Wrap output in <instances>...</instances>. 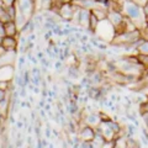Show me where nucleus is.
I'll return each instance as SVG.
<instances>
[{
    "instance_id": "1",
    "label": "nucleus",
    "mask_w": 148,
    "mask_h": 148,
    "mask_svg": "<svg viewBox=\"0 0 148 148\" xmlns=\"http://www.w3.org/2000/svg\"><path fill=\"white\" fill-rule=\"evenodd\" d=\"M0 45H1L3 47L9 52V51L15 49L16 41H15V38H14L12 36H5V37H3V38H1V43H0Z\"/></svg>"
},
{
    "instance_id": "2",
    "label": "nucleus",
    "mask_w": 148,
    "mask_h": 148,
    "mask_svg": "<svg viewBox=\"0 0 148 148\" xmlns=\"http://www.w3.org/2000/svg\"><path fill=\"white\" fill-rule=\"evenodd\" d=\"M4 27H5V34L6 36H15L16 35V32H17V27L15 25V22H14L12 20L10 21H8L4 24Z\"/></svg>"
},
{
    "instance_id": "3",
    "label": "nucleus",
    "mask_w": 148,
    "mask_h": 148,
    "mask_svg": "<svg viewBox=\"0 0 148 148\" xmlns=\"http://www.w3.org/2000/svg\"><path fill=\"white\" fill-rule=\"evenodd\" d=\"M3 3H4V6H10V5H14L15 0H3Z\"/></svg>"
},
{
    "instance_id": "4",
    "label": "nucleus",
    "mask_w": 148,
    "mask_h": 148,
    "mask_svg": "<svg viewBox=\"0 0 148 148\" xmlns=\"http://www.w3.org/2000/svg\"><path fill=\"white\" fill-rule=\"evenodd\" d=\"M0 89L6 90V89H8V83L4 82V80H0Z\"/></svg>"
},
{
    "instance_id": "5",
    "label": "nucleus",
    "mask_w": 148,
    "mask_h": 148,
    "mask_svg": "<svg viewBox=\"0 0 148 148\" xmlns=\"http://www.w3.org/2000/svg\"><path fill=\"white\" fill-rule=\"evenodd\" d=\"M5 98H6V90L0 89V101H1L3 99H5Z\"/></svg>"
},
{
    "instance_id": "6",
    "label": "nucleus",
    "mask_w": 148,
    "mask_h": 148,
    "mask_svg": "<svg viewBox=\"0 0 148 148\" xmlns=\"http://www.w3.org/2000/svg\"><path fill=\"white\" fill-rule=\"evenodd\" d=\"M6 53H8V51H6L5 48H4L1 45H0V57H3V56H5Z\"/></svg>"
},
{
    "instance_id": "7",
    "label": "nucleus",
    "mask_w": 148,
    "mask_h": 148,
    "mask_svg": "<svg viewBox=\"0 0 148 148\" xmlns=\"http://www.w3.org/2000/svg\"><path fill=\"white\" fill-rule=\"evenodd\" d=\"M4 6V3H3V0H0V8Z\"/></svg>"
}]
</instances>
